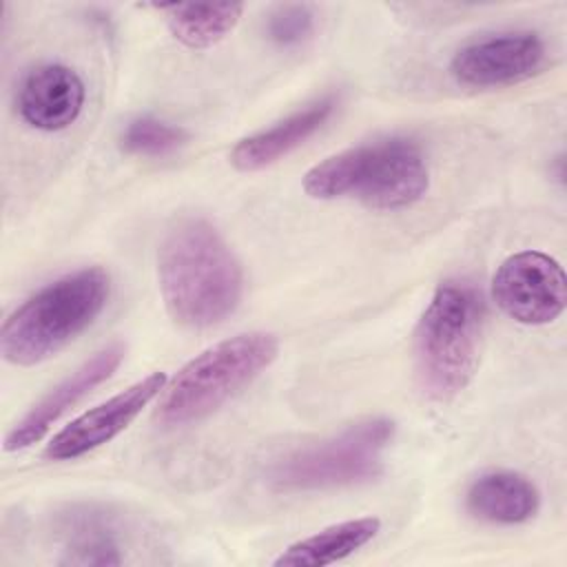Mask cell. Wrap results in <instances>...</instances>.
Here are the masks:
<instances>
[{"instance_id":"4","label":"cell","mask_w":567,"mask_h":567,"mask_svg":"<svg viewBox=\"0 0 567 567\" xmlns=\"http://www.w3.org/2000/svg\"><path fill=\"white\" fill-rule=\"evenodd\" d=\"M483 337V301L461 281H443L414 330V374L434 401L454 399L472 381Z\"/></svg>"},{"instance_id":"18","label":"cell","mask_w":567,"mask_h":567,"mask_svg":"<svg viewBox=\"0 0 567 567\" xmlns=\"http://www.w3.org/2000/svg\"><path fill=\"white\" fill-rule=\"evenodd\" d=\"M266 33L277 47H301L315 33V11L308 4H279L268 13Z\"/></svg>"},{"instance_id":"12","label":"cell","mask_w":567,"mask_h":567,"mask_svg":"<svg viewBox=\"0 0 567 567\" xmlns=\"http://www.w3.org/2000/svg\"><path fill=\"white\" fill-rule=\"evenodd\" d=\"M334 106L337 97L332 93L323 95L295 111L292 115L279 120L277 124L239 140L230 151V164L246 173L275 164L277 159L299 148L306 140H310L328 122Z\"/></svg>"},{"instance_id":"15","label":"cell","mask_w":567,"mask_h":567,"mask_svg":"<svg viewBox=\"0 0 567 567\" xmlns=\"http://www.w3.org/2000/svg\"><path fill=\"white\" fill-rule=\"evenodd\" d=\"M381 532V520L377 516H361L352 520H343L330 527L306 536L290 547H286L275 565L281 567H321L337 560L348 558L363 545H368Z\"/></svg>"},{"instance_id":"14","label":"cell","mask_w":567,"mask_h":567,"mask_svg":"<svg viewBox=\"0 0 567 567\" xmlns=\"http://www.w3.org/2000/svg\"><path fill=\"white\" fill-rule=\"evenodd\" d=\"M472 516L494 525H520L540 507L538 487L520 472L492 470L472 481L465 494Z\"/></svg>"},{"instance_id":"2","label":"cell","mask_w":567,"mask_h":567,"mask_svg":"<svg viewBox=\"0 0 567 567\" xmlns=\"http://www.w3.org/2000/svg\"><path fill=\"white\" fill-rule=\"evenodd\" d=\"M427 186L423 151L403 137L346 148L303 175V190L315 199L352 197L379 210L408 208L427 193Z\"/></svg>"},{"instance_id":"6","label":"cell","mask_w":567,"mask_h":567,"mask_svg":"<svg viewBox=\"0 0 567 567\" xmlns=\"http://www.w3.org/2000/svg\"><path fill=\"white\" fill-rule=\"evenodd\" d=\"M394 436L390 419H363L343 432L277 458L268 483L277 492H317L359 485L383 472V452Z\"/></svg>"},{"instance_id":"7","label":"cell","mask_w":567,"mask_h":567,"mask_svg":"<svg viewBox=\"0 0 567 567\" xmlns=\"http://www.w3.org/2000/svg\"><path fill=\"white\" fill-rule=\"evenodd\" d=\"M496 306L518 323L543 326L560 317L567 303L563 266L540 250H520L501 261L492 277Z\"/></svg>"},{"instance_id":"13","label":"cell","mask_w":567,"mask_h":567,"mask_svg":"<svg viewBox=\"0 0 567 567\" xmlns=\"http://www.w3.org/2000/svg\"><path fill=\"white\" fill-rule=\"evenodd\" d=\"M58 534L62 538V565L115 567L124 563L113 516L100 507H71L58 518Z\"/></svg>"},{"instance_id":"11","label":"cell","mask_w":567,"mask_h":567,"mask_svg":"<svg viewBox=\"0 0 567 567\" xmlns=\"http://www.w3.org/2000/svg\"><path fill=\"white\" fill-rule=\"evenodd\" d=\"M84 95V82L73 69L47 62L22 78L16 91V109L31 128L58 133L80 117Z\"/></svg>"},{"instance_id":"3","label":"cell","mask_w":567,"mask_h":567,"mask_svg":"<svg viewBox=\"0 0 567 567\" xmlns=\"http://www.w3.org/2000/svg\"><path fill=\"white\" fill-rule=\"evenodd\" d=\"M109 290L111 279L97 266L47 284L4 321L0 332L4 361L27 368L62 350L97 319Z\"/></svg>"},{"instance_id":"16","label":"cell","mask_w":567,"mask_h":567,"mask_svg":"<svg viewBox=\"0 0 567 567\" xmlns=\"http://www.w3.org/2000/svg\"><path fill=\"white\" fill-rule=\"evenodd\" d=\"M166 13L171 33L186 47L206 49L226 38L239 22L244 4L239 2H197L159 7Z\"/></svg>"},{"instance_id":"9","label":"cell","mask_w":567,"mask_h":567,"mask_svg":"<svg viewBox=\"0 0 567 567\" xmlns=\"http://www.w3.org/2000/svg\"><path fill=\"white\" fill-rule=\"evenodd\" d=\"M166 381V374L153 372L104 403L86 410L47 443L44 456L49 461H73L109 443L164 390Z\"/></svg>"},{"instance_id":"8","label":"cell","mask_w":567,"mask_h":567,"mask_svg":"<svg viewBox=\"0 0 567 567\" xmlns=\"http://www.w3.org/2000/svg\"><path fill=\"white\" fill-rule=\"evenodd\" d=\"M547 60L534 31H503L461 47L450 60L452 78L472 89H498L529 80Z\"/></svg>"},{"instance_id":"1","label":"cell","mask_w":567,"mask_h":567,"mask_svg":"<svg viewBox=\"0 0 567 567\" xmlns=\"http://www.w3.org/2000/svg\"><path fill=\"white\" fill-rule=\"evenodd\" d=\"M157 277L168 315L186 328L224 321L244 292L241 266L213 224L179 219L157 250Z\"/></svg>"},{"instance_id":"17","label":"cell","mask_w":567,"mask_h":567,"mask_svg":"<svg viewBox=\"0 0 567 567\" xmlns=\"http://www.w3.org/2000/svg\"><path fill=\"white\" fill-rule=\"evenodd\" d=\"M188 140V133L182 126H173L157 117H137L126 124L120 135V144L126 153L162 157L182 148Z\"/></svg>"},{"instance_id":"5","label":"cell","mask_w":567,"mask_h":567,"mask_svg":"<svg viewBox=\"0 0 567 567\" xmlns=\"http://www.w3.org/2000/svg\"><path fill=\"white\" fill-rule=\"evenodd\" d=\"M277 352L279 343L268 332H241L206 348L166 381L155 421L164 427H182L206 419L257 379Z\"/></svg>"},{"instance_id":"10","label":"cell","mask_w":567,"mask_h":567,"mask_svg":"<svg viewBox=\"0 0 567 567\" xmlns=\"http://www.w3.org/2000/svg\"><path fill=\"white\" fill-rule=\"evenodd\" d=\"M124 346L113 341L97 350L91 359H86L75 372H71L64 381L51 388L4 436V450L18 452L38 443L51 425L66 414L75 403H80L93 388L106 381L124 359Z\"/></svg>"}]
</instances>
